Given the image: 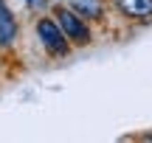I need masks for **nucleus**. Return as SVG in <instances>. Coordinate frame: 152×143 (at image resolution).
Wrapping results in <instances>:
<instances>
[{"mask_svg": "<svg viewBox=\"0 0 152 143\" xmlns=\"http://www.w3.org/2000/svg\"><path fill=\"white\" fill-rule=\"evenodd\" d=\"M110 6H113L124 20L152 22V0H110Z\"/></svg>", "mask_w": 152, "mask_h": 143, "instance_id": "obj_4", "label": "nucleus"}, {"mask_svg": "<svg viewBox=\"0 0 152 143\" xmlns=\"http://www.w3.org/2000/svg\"><path fill=\"white\" fill-rule=\"evenodd\" d=\"M51 14H54V20L59 22L62 34L68 37V42L73 45V48H90L93 45V28L87 20H82L76 11H71L65 3H54V9H51Z\"/></svg>", "mask_w": 152, "mask_h": 143, "instance_id": "obj_1", "label": "nucleus"}, {"mask_svg": "<svg viewBox=\"0 0 152 143\" xmlns=\"http://www.w3.org/2000/svg\"><path fill=\"white\" fill-rule=\"evenodd\" d=\"M17 37H20L17 17L11 11V6L6 0H0V51H11L17 45Z\"/></svg>", "mask_w": 152, "mask_h": 143, "instance_id": "obj_5", "label": "nucleus"}, {"mask_svg": "<svg viewBox=\"0 0 152 143\" xmlns=\"http://www.w3.org/2000/svg\"><path fill=\"white\" fill-rule=\"evenodd\" d=\"M34 31H37V39H39V45H42V51L51 59H65V56L71 53L73 45L68 42V37L62 34V28H59V22L54 20V14L39 17Z\"/></svg>", "mask_w": 152, "mask_h": 143, "instance_id": "obj_2", "label": "nucleus"}, {"mask_svg": "<svg viewBox=\"0 0 152 143\" xmlns=\"http://www.w3.org/2000/svg\"><path fill=\"white\" fill-rule=\"evenodd\" d=\"M23 3H26L31 11H45V9L51 6V0H23Z\"/></svg>", "mask_w": 152, "mask_h": 143, "instance_id": "obj_6", "label": "nucleus"}, {"mask_svg": "<svg viewBox=\"0 0 152 143\" xmlns=\"http://www.w3.org/2000/svg\"><path fill=\"white\" fill-rule=\"evenodd\" d=\"M62 3H65L71 11H76L82 20H87L90 25H93V22H104V20H107L110 0H62Z\"/></svg>", "mask_w": 152, "mask_h": 143, "instance_id": "obj_3", "label": "nucleus"}]
</instances>
